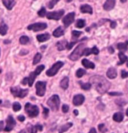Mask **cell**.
Returning <instances> with one entry per match:
<instances>
[{"mask_svg":"<svg viewBox=\"0 0 128 133\" xmlns=\"http://www.w3.org/2000/svg\"><path fill=\"white\" fill-rule=\"evenodd\" d=\"M50 38V35L47 33L45 34H39V35H37V40L39 41V42H44V41H47L49 40Z\"/></svg>","mask_w":128,"mask_h":133,"instance_id":"obj_17","label":"cell"},{"mask_svg":"<svg viewBox=\"0 0 128 133\" xmlns=\"http://www.w3.org/2000/svg\"><path fill=\"white\" fill-rule=\"evenodd\" d=\"M46 90V82L39 81L36 83V94L37 96H43Z\"/></svg>","mask_w":128,"mask_h":133,"instance_id":"obj_7","label":"cell"},{"mask_svg":"<svg viewBox=\"0 0 128 133\" xmlns=\"http://www.w3.org/2000/svg\"><path fill=\"white\" fill-rule=\"evenodd\" d=\"M48 113H49V110H48L47 108H43V115H44V117H47Z\"/></svg>","mask_w":128,"mask_h":133,"instance_id":"obj_43","label":"cell"},{"mask_svg":"<svg viewBox=\"0 0 128 133\" xmlns=\"http://www.w3.org/2000/svg\"><path fill=\"white\" fill-rule=\"evenodd\" d=\"M68 110H69V107H68V105H66V104H63V105H62V111H63L64 113H67Z\"/></svg>","mask_w":128,"mask_h":133,"instance_id":"obj_40","label":"cell"},{"mask_svg":"<svg viewBox=\"0 0 128 133\" xmlns=\"http://www.w3.org/2000/svg\"><path fill=\"white\" fill-rule=\"evenodd\" d=\"M115 6V0H106V2L104 3L103 5V8L106 10V11H109L111 9H113Z\"/></svg>","mask_w":128,"mask_h":133,"instance_id":"obj_13","label":"cell"},{"mask_svg":"<svg viewBox=\"0 0 128 133\" xmlns=\"http://www.w3.org/2000/svg\"><path fill=\"white\" fill-rule=\"evenodd\" d=\"M80 85L83 90H89L91 88V84L90 83H82V82H80Z\"/></svg>","mask_w":128,"mask_h":133,"instance_id":"obj_31","label":"cell"},{"mask_svg":"<svg viewBox=\"0 0 128 133\" xmlns=\"http://www.w3.org/2000/svg\"><path fill=\"white\" fill-rule=\"evenodd\" d=\"M84 100H85V98L82 94H77L73 97V104L75 106H80L81 104L84 102Z\"/></svg>","mask_w":128,"mask_h":133,"instance_id":"obj_12","label":"cell"},{"mask_svg":"<svg viewBox=\"0 0 128 133\" xmlns=\"http://www.w3.org/2000/svg\"><path fill=\"white\" fill-rule=\"evenodd\" d=\"M73 112H74L75 115H78V114H79V111H78V110H74Z\"/></svg>","mask_w":128,"mask_h":133,"instance_id":"obj_52","label":"cell"},{"mask_svg":"<svg viewBox=\"0 0 128 133\" xmlns=\"http://www.w3.org/2000/svg\"><path fill=\"white\" fill-rule=\"evenodd\" d=\"M35 127H36V130L37 131H42V125L37 124V125H35Z\"/></svg>","mask_w":128,"mask_h":133,"instance_id":"obj_45","label":"cell"},{"mask_svg":"<svg viewBox=\"0 0 128 133\" xmlns=\"http://www.w3.org/2000/svg\"><path fill=\"white\" fill-rule=\"evenodd\" d=\"M76 41H77V40H76ZM76 41H73V42L67 43V44H66V46H65V49H68V50H69V49H71V48L76 44Z\"/></svg>","mask_w":128,"mask_h":133,"instance_id":"obj_36","label":"cell"},{"mask_svg":"<svg viewBox=\"0 0 128 133\" xmlns=\"http://www.w3.org/2000/svg\"><path fill=\"white\" fill-rule=\"evenodd\" d=\"M10 91L15 97H19V98H24L28 94V89H21L19 87H13L10 89Z\"/></svg>","mask_w":128,"mask_h":133,"instance_id":"obj_5","label":"cell"},{"mask_svg":"<svg viewBox=\"0 0 128 133\" xmlns=\"http://www.w3.org/2000/svg\"><path fill=\"white\" fill-rule=\"evenodd\" d=\"M58 1H59V0H51V1L48 3V7H49V8H53V7L55 6V4H56Z\"/></svg>","mask_w":128,"mask_h":133,"instance_id":"obj_37","label":"cell"},{"mask_svg":"<svg viewBox=\"0 0 128 133\" xmlns=\"http://www.w3.org/2000/svg\"><path fill=\"white\" fill-rule=\"evenodd\" d=\"M2 2H3L4 6L6 7L8 10L12 9V7L14 5V0H2Z\"/></svg>","mask_w":128,"mask_h":133,"instance_id":"obj_21","label":"cell"},{"mask_svg":"<svg viewBox=\"0 0 128 133\" xmlns=\"http://www.w3.org/2000/svg\"><path fill=\"white\" fill-rule=\"evenodd\" d=\"M89 133H96L95 128H91V129H90V131H89Z\"/></svg>","mask_w":128,"mask_h":133,"instance_id":"obj_51","label":"cell"},{"mask_svg":"<svg viewBox=\"0 0 128 133\" xmlns=\"http://www.w3.org/2000/svg\"><path fill=\"white\" fill-rule=\"evenodd\" d=\"M63 34H64V30H63L62 27H58V28H56V29L53 31L54 37H60V36H62Z\"/></svg>","mask_w":128,"mask_h":133,"instance_id":"obj_19","label":"cell"},{"mask_svg":"<svg viewBox=\"0 0 128 133\" xmlns=\"http://www.w3.org/2000/svg\"><path fill=\"white\" fill-rule=\"evenodd\" d=\"M75 18V13L71 12V13H68L66 16L63 17V23H64V26L68 27L70 24H72V22L74 21Z\"/></svg>","mask_w":128,"mask_h":133,"instance_id":"obj_11","label":"cell"},{"mask_svg":"<svg viewBox=\"0 0 128 133\" xmlns=\"http://www.w3.org/2000/svg\"><path fill=\"white\" fill-rule=\"evenodd\" d=\"M81 33H82L81 31H76V30H73V31H72V36H73L74 38L75 37L77 38V37H79V36H80Z\"/></svg>","mask_w":128,"mask_h":133,"instance_id":"obj_38","label":"cell"},{"mask_svg":"<svg viewBox=\"0 0 128 133\" xmlns=\"http://www.w3.org/2000/svg\"><path fill=\"white\" fill-rule=\"evenodd\" d=\"M25 111L28 114V116L31 117V118L36 117L38 115V113H39L38 107L36 106V105H33V104H30V103H26L25 104Z\"/></svg>","mask_w":128,"mask_h":133,"instance_id":"obj_4","label":"cell"},{"mask_svg":"<svg viewBox=\"0 0 128 133\" xmlns=\"http://www.w3.org/2000/svg\"><path fill=\"white\" fill-rule=\"evenodd\" d=\"M68 85H69V78H68V77H64L60 82L61 88L65 90V89H67L68 88Z\"/></svg>","mask_w":128,"mask_h":133,"instance_id":"obj_20","label":"cell"},{"mask_svg":"<svg viewBox=\"0 0 128 133\" xmlns=\"http://www.w3.org/2000/svg\"><path fill=\"white\" fill-rule=\"evenodd\" d=\"M82 65L85 67V68H89V69H94L95 68V65L93 62H91V61H89L87 59H84L82 60Z\"/></svg>","mask_w":128,"mask_h":133,"instance_id":"obj_16","label":"cell"},{"mask_svg":"<svg viewBox=\"0 0 128 133\" xmlns=\"http://www.w3.org/2000/svg\"><path fill=\"white\" fill-rule=\"evenodd\" d=\"M106 73H107V77L108 78H110V79H114L115 77L117 76V71H116V69L113 68V67L109 68Z\"/></svg>","mask_w":128,"mask_h":133,"instance_id":"obj_15","label":"cell"},{"mask_svg":"<svg viewBox=\"0 0 128 133\" xmlns=\"http://www.w3.org/2000/svg\"><path fill=\"white\" fill-rule=\"evenodd\" d=\"M116 27V22L115 21H112L111 22V28H115Z\"/></svg>","mask_w":128,"mask_h":133,"instance_id":"obj_48","label":"cell"},{"mask_svg":"<svg viewBox=\"0 0 128 133\" xmlns=\"http://www.w3.org/2000/svg\"><path fill=\"white\" fill-rule=\"evenodd\" d=\"M27 128H28V131H29V133H36V132H37L36 127L32 126V125H30V124L27 126Z\"/></svg>","mask_w":128,"mask_h":133,"instance_id":"obj_34","label":"cell"},{"mask_svg":"<svg viewBox=\"0 0 128 133\" xmlns=\"http://www.w3.org/2000/svg\"><path fill=\"white\" fill-rule=\"evenodd\" d=\"M89 54H91V49H90V48H85L82 56H87V55H89Z\"/></svg>","mask_w":128,"mask_h":133,"instance_id":"obj_39","label":"cell"},{"mask_svg":"<svg viewBox=\"0 0 128 133\" xmlns=\"http://www.w3.org/2000/svg\"><path fill=\"white\" fill-rule=\"evenodd\" d=\"M75 25H76V27H77V28H83V27L85 26V21H84L83 19L77 20Z\"/></svg>","mask_w":128,"mask_h":133,"instance_id":"obj_27","label":"cell"},{"mask_svg":"<svg viewBox=\"0 0 128 133\" xmlns=\"http://www.w3.org/2000/svg\"><path fill=\"white\" fill-rule=\"evenodd\" d=\"M41 58H42V55L40 53H36L35 54V56H34L33 58V65H36V64H38L39 62H40Z\"/></svg>","mask_w":128,"mask_h":133,"instance_id":"obj_25","label":"cell"},{"mask_svg":"<svg viewBox=\"0 0 128 133\" xmlns=\"http://www.w3.org/2000/svg\"><path fill=\"white\" fill-rule=\"evenodd\" d=\"M66 1H67V2H71V1H72V0H66Z\"/></svg>","mask_w":128,"mask_h":133,"instance_id":"obj_56","label":"cell"},{"mask_svg":"<svg viewBox=\"0 0 128 133\" xmlns=\"http://www.w3.org/2000/svg\"><path fill=\"white\" fill-rule=\"evenodd\" d=\"M80 11L82 13H89L92 14V7L88 4H84V5H81L80 6Z\"/></svg>","mask_w":128,"mask_h":133,"instance_id":"obj_14","label":"cell"},{"mask_svg":"<svg viewBox=\"0 0 128 133\" xmlns=\"http://www.w3.org/2000/svg\"><path fill=\"white\" fill-rule=\"evenodd\" d=\"M84 49H85V47H84V44H83V43H81V44H79L78 46H76V48L73 50V52L69 55V59L72 60V61L78 60L81 56L83 55Z\"/></svg>","mask_w":128,"mask_h":133,"instance_id":"obj_2","label":"cell"},{"mask_svg":"<svg viewBox=\"0 0 128 133\" xmlns=\"http://www.w3.org/2000/svg\"><path fill=\"white\" fill-rule=\"evenodd\" d=\"M127 44H128V42H126V43H118L117 44V49H119L120 51H126L127 50Z\"/></svg>","mask_w":128,"mask_h":133,"instance_id":"obj_23","label":"cell"},{"mask_svg":"<svg viewBox=\"0 0 128 133\" xmlns=\"http://www.w3.org/2000/svg\"><path fill=\"white\" fill-rule=\"evenodd\" d=\"M126 115L128 116V108H127V110H126Z\"/></svg>","mask_w":128,"mask_h":133,"instance_id":"obj_55","label":"cell"},{"mask_svg":"<svg viewBox=\"0 0 128 133\" xmlns=\"http://www.w3.org/2000/svg\"><path fill=\"white\" fill-rule=\"evenodd\" d=\"M66 44H67V42H66V41L58 42V43H57V49H58L59 51L63 50V49H65V46H66Z\"/></svg>","mask_w":128,"mask_h":133,"instance_id":"obj_26","label":"cell"},{"mask_svg":"<svg viewBox=\"0 0 128 133\" xmlns=\"http://www.w3.org/2000/svg\"><path fill=\"white\" fill-rule=\"evenodd\" d=\"M47 28L46 23H34L28 26V30H34V31H41Z\"/></svg>","mask_w":128,"mask_h":133,"instance_id":"obj_9","label":"cell"},{"mask_svg":"<svg viewBox=\"0 0 128 133\" xmlns=\"http://www.w3.org/2000/svg\"><path fill=\"white\" fill-rule=\"evenodd\" d=\"M45 48H46V46H42L41 47V50H45Z\"/></svg>","mask_w":128,"mask_h":133,"instance_id":"obj_53","label":"cell"},{"mask_svg":"<svg viewBox=\"0 0 128 133\" xmlns=\"http://www.w3.org/2000/svg\"><path fill=\"white\" fill-rule=\"evenodd\" d=\"M72 126V123L71 122H69V123H67V124H65V125H63V126L60 128V133L64 132V131H66V130H68L70 127Z\"/></svg>","mask_w":128,"mask_h":133,"instance_id":"obj_29","label":"cell"},{"mask_svg":"<svg viewBox=\"0 0 128 133\" xmlns=\"http://www.w3.org/2000/svg\"><path fill=\"white\" fill-rule=\"evenodd\" d=\"M85 72H86V71H85L84 69H82V68L78 69V70L76 71V77H78V78H81L82 76H84Z\"/></svg>","mask_w":128,"mask_h":133,"instance_id":"obj_30","label":"cell"},{"mask_svg":"<svg viewBox=\"0 0 128 133\" xmlns=\"http://www.w3.org/2000/svg\"><path fill=\"white\" fill-rule=\"evenodd\" d=\"M113 120L115 122H121L123 120V113L122 112H116L113 115Z\"/></svg>","mask_w":128,"mask_h":133,"instance_id":"obj_22","label":"cell"},{"mask_svg":"<svg viewBox=\"0 0 128 133\" xmlns=\"http://www.w3.org/2000/svg\"><path fill=\"white\" fill-rule=\"evenodd\" d=\"M63 62L62 61H58V62H56L55 64H53L52 65V67L50 68V69H48L47 72H46V74H47V76H54V75H56L57 74V72L59 71V69H60L61 67L63 66Z\"/></svg>","mask_w":128,"mask_h":133,"instance_id":"obj_6","label":"cell"},{"mask_svg":"<svg viewBox=\"0 0 128 133\" xmlns=\"http://www.w3.org/2000/svg\"><path fill=\"white\" fill-rule=\"evenodd\" d=\"M4 130V122L3 121H0V132Z\"/></svg>","mask_w":128,"mask_h":133,"instance_id":"obj_44","label":"cell"},{"mask_svg":"<svg viewBox=\"0 0 128 133\" xmlns=\"http://www.w3.org/2000/svg\"><path fill=\"white\" fill-rule=\"evenodd\" d=\"M19 42H20V44H22V45H25V44H27L29 42V38L27 36H21L20 39H19Z\"/></svg>","mask_w":128,"mask_h":133,"instance_id":"obj_28","label":"cell"},{"mask_svg":"<svg viewBox=\"0 0 128 133\" xmlns=\"http://www.w3.org/2000/svg\"><path fill=\"white\" fill-rule=\"evenodd\" d=\"M15 125H16V122H15V120H14L13 117L10 115V116L7 117L6 126H5V128H4V130L7 131V132H9V131H11L14 127H15Z\"/></svg>","mask_w":128,"mask_h":133,"instance_id":"obj_10","label":"cell"},{"mask_svg":"<svg viewBox=\"0 0 128 133\" xmlns=\"http://www.w3.org/2000/svg\"><path fill=\"white\" fill-rule=\"evenodd\" d=\"M27 83H28V78H24L22 81V84H27Z\"/></svg>","mask_w":128,"mask_h":133,"instance_id":"obj_50","label":"cell"},{"mask_svg":"<svg viewBox=\"0 0 128 133\" xmlns=\"http://www.w3.org/2000/svg\"><path fill=\"white\" fill-rule=\"evenodd\" d=\"M110 95H112V96H113V95H121V93H120V92H110Z\"/></svg>","mask_w":128,"mask_h":133,"instance_id":"obj_47","label":"cell"},{"mask_svg":"<svg viewBox=\"0 0 128 133\" xmlns=\"http://www.w3.org/2000/svg\"><path fill=\"white\" fill-rule=\"evenodd\" d=\"M91 53H93V54H95V55H97V54L99 53V50H98V48L96 46H94L92 49H91Z\"/></svg>","mask_w":128,"mask_h":133,"instance_id":"obj_41","label":"cell"},{"mask_svg":"<svg viewBox=\"0 0 128 133\" xmlns=\"http://www.w3.org/2000/svg\"><path fill=\"white\" fill-rule=\"evenodd\" d=\"M90 80H91L90 84H92L95 87V89L101 94L106 93L110 87V82L106 78H104L103 76H100V75L92 76Z\"/></svg>","mask_w":128,"mask_h":133,"instance_id":"obj_1","label":"cell"},{"mask_svg":"<svg viewBox=\"0 0 128 133\" xmlns=\"http://www.w3.org/2000/svg\"><path fill=\"white\" fill-rule=\"evenodd\" d=\"M98 129H99V131L101 133H105L107 131V129H106V126L104 125V124H99L98 125Z\"/></svg>","mask_w":128,"mask_h":133,"instance_id":"obj_33","label":"cell"},{"mask_svg":"<svg viewBox=\"0 0 128 133\" xmlns=\"http://www.w3.org/2000/svg\"><path fill=\"white\" fill-rule=\"evenodd\" d=\"M21 109V105L20 103H18V102H15L13 104V110L14 111H19Z\"/></svg>","mask_w":128,"mask_h":133,"instance_id":"obj_35","label":"cell"},{"mask_svg":"<svg viewBox=\"0 0 128 133\" xmlns=\"http://www.w3.org/2000/svg\"><path fill=\"white\" fill-rule=\"evenodd\" d=\"M118 57H119V59H120V60H119V62L117 63L118 65H122L124 62H126V61L128 60L127 56L123 53V52H120V53L118 54Z\"/></svg>","mask_w":128,"mask_h":133,"instance_id":"obj_18","label":"cell"},{"mask_svg":"<svg viewBox=\"0 0 128 133\" xmlns=\"http://www.w3.org/2000/svg\"><path fill=\"white\" fill-rule=\"evenodd\" d=\"M121 77H122V78H126V77H128V72H127V71L122 70V71H121Z\"/></svg>","mask_w":128,"mask_h":133,"instance_id":"obj_42","label":"cell"},{"mask_svg":"<svg viewBox=\"0 0 128 133\" xmlns=\"http://www.w3.org/2000/svg\"><path fill=\"white\" fill-rule=\"evenodd\" d=\"M7 30H8L7 25L5 23H2L0 26V35H5L7 33Z\"/></svg>","mask_w":128,"mask_h":133,"instance_id":"obj_24","label":"cell"},{"mask_svg":"<svg viewBox=\"0 0 128 133\" xmlns=\"http://www.w3.org/2000/svg\"><path fill=\"white\" fill-rule=\"evenodd\" d=\"M38 15H39L40 17H44V16L46 15V9H45L44 7H42L40 10L38 11Z\"/></svg>","mask_w":128,"mask_h":133,"instance_id":"obj_32","label":"cell"},{"mask_svg":"<svg viewBox=\"0 0 128 133\" xmlns=\"http://www.w3.org/2000/svg\"><path fill=\"white\" fill-rule=\"evenodd\" d=\"M64 14V10H59V11H54V12H49L46 13V17L48 19H53V20H59L63 16Z\"/></svg>","mask_w":128,"mask_h":133,"instance_id":"obj_8","label":"cell"},{"mask_svg":"<svg viewBox=\"0 0 128 133\" xmlns=\"http://www.w3.org/2000/svg\"><path fill=\"white\" fill-rule=\"evenodd\" d=\"M125 1H126V0H121V2H125Z\"/></svg>","mask_w":128,"mask_h":133,"instance_id":"obj_58","label":"cell"},{"mask_svg":"<svg viewBox=\"0 0 128 133\" xmlns=\"http://www.w3.org/2000/svg\"><path fill=\"white\" fill-rule=\"evenodd\" d=\"M47 104H48V106L50 107L52 110L57 111V110L59 109V106H60V98H59V96L56 95V94L53 95V96H51V97L47 100Z\"/></svg>","mask_w":128,"mask_h":133,"instance_id":"obj_3","label":"cell"},{"mask_svg":"<svg viewBox=\"0 0 128 133\" xmlns=\"http://www.w3.org/2000/svg\"><path fill=\"white\" fill-rule=\"evenodd\" d=\"M17 119L19 120V121H20V122H23V121H24V120H25V117H24V116H23V115H19V116H18V118H17Z\"/></svg>","mask_w":128,"mask_h":133,"instance_id":"obj_46","label":"cell"},{"mask_svg":"<svg viewBox=\"0 0 128 133\" xmlns=\"http://www.w3.org/2000/svg\"><path fill=\"white\" fill-rule=\"evenodd\" d=\"M108 50H109V52H110V53H113V52H114V49H113V47H109V48H108Z\"/></svg>","mask_w":128,"mask_h":133,"instance_id":"obj_49","label":"cell"},{"mask_svg":"<svg viewBox=\"0 0 128 133\" xmlns=\"http://www.w3.org/2000/svg\"><path fill=\"white\" fill-rule=\"evenodd\" d=\"M19 133H26V131H25V130H21Z\"/></svg>","mask_w":128,"mask_h":133,"instance_id":"obj_54","label":"cell"},{"mask_svg":"<svg viewBox=\"0 0 128 133\" xmlns=\"http://www.w3.org/2000/svg\"><path fill=\"white\" fill-rule=\"evenodd\" d=\"M126 65H127V67H128V60L126 61Z\"/></svg>","mask_w":128,"mask_h":133,"instance_id":"obj_57","label":"cell"}]
</instances>
